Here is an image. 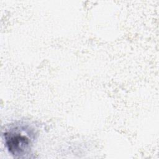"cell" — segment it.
I'll list each match as a JSON object with an SVG mask.
<instances>
[{"instance_id": "1", "label": "cell", "mask_w": 159, "mask_h": 159, "mask_svg": "<svg viewBox=\"0 0 159 159\" xmlns=\"http://www.w3.org/2000/svg\"><path fill=\"white\" fill-rule=\"evenodd\" d=\"M25 130L20 126H12L3 133L6 146L15 157L23 158L30 153L32 145L31 135Z\"/></svg>"}]
</instances>
